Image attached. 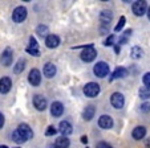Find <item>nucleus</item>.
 <instances>
[{
  "label": "nucleus",
  "mask_w": 150,
  "mask_h": 148,
  "mask_svg": "<svg viewBox=\"0 0 150 148\" xmlns=\"http://www.w3.org/2000/svg\"><path fill=\"white\" fill-rule=\"evenodd\" d=\"M97 56V51L93 48V45H86L81 53V60L85 62H92Z\"/></svg>",
  "instance_id": "nucleus-1"
},
{
  "label": "nucleus",
  "mask_w": 150,
  "mask_h": 148,
  "mask_svg": "<svg viewBox=\"0 0 150 148\" xmlns=\"http://www.w3.org/2000/svg\"><path fill=\"white\" fill-rule=\"evenodd\" d=\"M130 33H132V31L130 29H127V31H125L124 32V34H122V37L120 39V41H118V45H122V44H125V42L127 41V39L130 37Z\"/></svg>",
  "instance_id": "nucleus-27"
},
{
  "label": "nucleus",
  "mask_w": 150,
  "mask_h": 148,
  "mask_svg": "<svg viewBox=\"0 0 150 148\" xmlns=\"http://www.w3.org/2000/svg\"><path fill=\"white\" fill-rule=\"evenodd\" d=\"M112 19H113V15L109 11H102L101 15H100V20H101V22H104V24H108L109 21H112Z\"/></svg>",
  "instance_id": "nucleus-21"
},
{
  "label": "nucleus",
  "mask_w": 150,
  "mask_h": 148,
  "mask_svg": "<svg viewBox=\"0 0 150 148\" xmlns=\"http://www.w3.org/2000/svg\"><path fill=\"white\" fill-rule=\"evenodd\" d=\"M114 41H116V36H114V34H110L108 39L105 40V45H106V46H113Z\"/></svg>",
  "instance_id": "nucleus-29"
},
{
  "label": "nucleus",
  "mask_w": 150,
  "mask_h": 148,
  "mask_svg": "<svg viewBox=\"0 0 150 148\" xmlns=\"http://www.w3.org/2000/svg\"><path fill=\"white\" fill-rule=\"evenodd\" d=\"M94 112H96L94 107L93 106H88L86 109L84 110V112H82V118H84L85 120H91L92 118L94 116Z\"/></svg>",
  "instance_id": "nucleus-20"
},
{
  "label": "nucleus",
  "mask_w": 150,
  "mask_h": 148,
  "mask_svg": "<svg viewBox=\"0 0 150 148\" xmlns=\"http://www.w3.org/2000/svg\"><path fill=\"white\" fill-rule=\"evenodd\" d=\"M17 131L21 134V136H23L25 140L32 139V136H33V132H32L31 127H29L28 124H25V123H21V124L17 127Z\"/></svg>",
  "instance_id": "nucleus-9"
},
{
  "label": "nucleus",
  "mask_w": 150,
  "mask_h": 148,
  "mask_svg": "<svg viewBox=\"0 0 150 148\" xmlns=\"http://www.w3.org/2000/svg\"><path fill=\"white\" fill-rule=\"evenodd\" d=\"M11 87H12V81L8 77H3L0 79V93L1 94H7L11 90Z\"/></svg>",
  "instance_id": "nucleus-12"
},
{
  "label": "nucleus",
  "mask_w": 150,
  "mask_h": 148,
  "mask_svg": "<svg viewBox=\"0 0 150 148\" xmlns=\"http://www.w3.org/2000/svg\"><path fill=\"white\" fill-rule=\"evenodd\" d=\"M110 103L114 109H122L125 105V98L121 93H113L110 97Z\"/></svg>",
  "instance_id": "nucleus-6"
},
{
  "label": "nucleus",
  "mask_w": 150,
  "mask_h": 148,
  "mask_svg": "<svg viewBox=\"0 0 150 148\" xmlns=\"http://www.w3.org/2000/svg\"><path fill=\"white\" fill-rule=\"evenodd\" d=\"M4 126V115L0 112V128Z\"/></svg>",
  "instance_id": "nucleus-36"
},
{
  "label": "nucleus",
  "mask_w": 150,
  "mask_h": 148,
  "mask_svg": "<svg viewBox=\"0 0 150 148\" xmlns=\"http://www.w3.org/2000/svg\"><path fill=\"white\" fill-rule=\"evenodd\" d=\"M144 85L146 87H150V73H146L144 76Z\"/></svg>",
  "instance_id": "nucleus-32"
},
{
  "label": "nucleus",
  "mask_w": 150,
  "mask_h": 148,
  "mask_svg": "<svg viewBox=\"0 0 150 148\" xmlns=\"http://www.w3.org/2000/svg\"><path fill=\"white\" fill-rule=\"evenodd\" d=\"M84 94L89 98H94L100 94V85L96 82H89L84 86Z\"/></svg>",
  "instance_id": "nucleus-2"
},
{
  "label": "nucleus",
  "mask_w": 150,
  "mask_h": 148,
  "mask_svg": "<svg viewBox=\"0 0 150 148\" xmlns=\"http://www.w3.org/2000/svg\"><path fill=\"white\" fill-rule=\"evenodd\" d=\"M133 137L134 139H137V140H141L142 137L146 135V128L145 127H142V126H138V127H136V128L133 130Z\"/></svg>",
  "instance_id": "nucleus-19"
},
{
  "label": "nucleus",
  "mask_w": 150,
  "mask_h": 148,
  "mask_svg": "<svg viewBox=\"0 0 150 148\" xmlns=\"http://www.w3.org/2000/svg\"><path fill=\"white\" fill-rule=\"evenodd\" d=\"M93 73L100 78H104V77L108 76L109 73V65L105 64V62H97L93 67Z\"/></svg>",
  "instance_id": "nucleus-3"
},
{
  "label": "nucleus",
  "mask_w": 150,
  "mask_h": 148,
  "mask_svg": "<svg viewBox=\"0 0 150 148\" xmlns=\"http://www.w3.org/2000/svg\"><path fill=\"white\" fill-rule=\"evenodd\" d=\"M141 111L142 112H149L150 111V103H149V102H146V103H142Z\"/></svg>",
  "instance_id": "nucleus-34"
},
{
  "label": "nucleus",
  "mask_w": 150,
  "mask_h": 148,
  "mask_svg": "<svg viewBox=\"0 0 150 148\" xmlns=\"http://www.w3.org/2000/svg\"><path fill=\"white\" fill-rule=\"evenodd\" d=\"M54 74H56V66L52 62L44 65V76L47 78H52V77H54Z\"/></svg>",
  "instance_id": "nucleus-16"
},
{
  "label": "nucleus",
  "mask_w": 150,
  "mask_h": 148,
  "mask_svg": "<svg viewBox=\"0 0 150 148\" xmlns=\"http://www.w3.org/2000/svg\"><path fill=\"white\" fill-rule=\"evenodd\" d=\"M28 81L32 86H39L40 82H41V74L37 69H32L29 72V76H28Z\"/></svg>",
  "instance_id": "nucleus-8"
},
{
  "label": "nucleus",
  "mask_w": 150,
  "mask_h": 148,
  "mask_svg": "<svg viewBox=\"0 0 150 148\" xmlns=\"http://www.w3.org/2000/svg\"><path fill=\"white\" fill-rule=\"evenodd\" d=\"M12 60H13V52H12L11 48H7L6 51L1 53V57H0V61L4 66H9L12 64Z\"/></svg>",
  "instance_id": "nucleus-7"
},
{
  "label": "nucleus",
  "mask_w": 150,
  "mask_h": 148,
  "mask_svg": "<svg viewBox=\"0 0 150 148\" xmlns=\"http://www.w3.org/2000/svg\"><path fill=\"white\" fill-rule=\"evenodd\" d=\"M12 140H13V142H16V143H25L27 142V140L21 136V134H20L17 130H15V131L12 132Z\"/></svg>",
  "instance_id": "nucleus-23"
},
{
  "label": "nucleus",
  "mask_w": 150,
  "mask_h": 148,
  "mask_svg": "<svg viewBox=\"0 0 150 148\" xmlns=\"http://www.w3.org/2000/svg\"><path fill=\"white\" fill-rule=\"evenodd\" d=\"M124 25H125V17H124V16H121V17H120L118 24H117V25L114 27V31H116V32H120L122 28H124Z\"/></svg>",
  "instance_id": "nucleus-28"
},
{
  "label": "nucleus",
  "mask_w": 150,
  "mask_h": 148,
  "mask_svg": "<svg viewBox=\"0 0 150 148\" xmlns=\"http://www.w3.org/2000/svg\"><path fill=\"white\" fill-rule=\"evenodd\" d=\"M27 52H28L29 54H32V56H39L40 54V52H39V49H33V48H27Z\"/></svg>",
  "instance_id": "nucleus-33"
},
{
  "label": "nucleus",
  "mask_w": 150,
  "mask_h": 148,
  "mask_svg": "<svg viewBox=\"0 0 150 148\" xmlns=\"http://www.w3.org/2000/svg\"><path fill=\"white\" fill-rule=\"evenodd\" d=\"M56 132H57V130L54 128L53 126H49L48 128H47V132H45V135H47V136H52V135H54V134H56Z\"/></svg>",
  "instance_id": "nucleus-30"
},
{
  "label": "nucleus",
  "mask_w": 150,
  "mask_h": 148,
  "mask_svg": "<svg viewBox=\"0 0 150 148\" xmlns=\"http://www.w3.org/2000/svg\"><path fill=\"white\" fill-rule=\"evenodd\" d=\"M27 19V8L25 7H17L12 13V20L15 22H23Z\"/></svg>",
  "instance_id": "nucleus-4"
},
{
  "label": "nucleus",
  "mask_w": 150,
  "mask_h": 148,
  "mask_svg": "<svg viewBox=\"0 0 150 148\" xmlns=\"http://www.w3.org/2000/svg\"><path fill=\"white\" fill-rule=\"evenodd\" d=\"M127 76V70L125 69V67H117L116 70L113 72V74H112V81L113 79H117V78H124V77H126Z\"/></svg>",
  "instance_id": "nucleus-18"
},
{
  "label": "nucleus",
  "mask_w": 150,
  "mask_h": 148,
  "mask_svg": "<svg viewBox=\"0 0 150 148\" xmlns=\"http://www.w3.org/2000/svg\"><path fill=\"white\" fill-rule=\"evenodd\" d=\"M29 48H33V49H39L37 41H36V39H33V37H29Z\"/></svg>",
  "instance_id": "nucleus-31"
},
{
  "label": "nucleus",
  "mask_w": 150,
  "mask_h": 148,
  "mask_svg": "<svg viewBox=\"0 0 150 148\" xmlns=\"http://www.w3.org/2000/svg\"><path fill=\"white\" fill-rule=\"evenodd\" d=\"M62 112H64V106H62V103H60V102H53V103L51 105V114L53 115V116H60V115H62Z\"/></svg>",
  "instance_id": "nucleus-14"
},
{
  "label": "nucleus",
  "mask_w": 150,
  "mask_h": 148,
  "mask_svg": "<svg viewBox=\"0 0 150 148\" xmlns=\"http://www.w3.org/2000/svg\"><path fill=\"white\" fill-rule=\"evenodd\" d=\"M147 19L150 20V7H149V8H147Z\"/></svg>",
  "instance_id": "nucleus-38"
},
{
  "label": "nucleus",
  "mask_w": 150,
  "mask_h": 148,
  "mask_svg": "<svg viewBox=\"0 0 150 148\" xmlns=\"http://www.w3.org/2000/svg\"><path fill=\"white\" fill-rule=\"evenodd\" d=\"M37 34L39 36H41V37H48V27H45L44 24H41V25H39L37 27Z\"/></svg>",
  "instance_id": "nucleus-25"
},
{
  "label": "nucleus",
  "mask_w": 150,
  "mask_h": 148,
  "mask_svg": "<svg viewBox=\"0 0 150 148\" xmlns=\"http://www.w3.org/2000/svg\"><path fill=\"white\" fill-rule=\"evenodd\" d=\"M33 106L39 111H44L47 109V98L42 95H35L33 97Z\"/></svg>",
  "instance_id": "nucleus-10"
},
{
  "label": "nucleus",
  "mask_w": 150,
  "mask_h": 148,
  "mask_svg": "<svg viewBox=\"0 0 150 148\" xmlns=\"http://www.w3.org/2000/svg\"><path fill=\"white\" fill-rule=\"evenodd\" d=\"M97 148H113L110 144H108V143L105 142H100L98 144H97Z\"/></svg>",
  "instance_id": "nucleus-35"
},
{
  "label": "nucleus",
  "mask_w": 150,
  "mask_h": 148,
  "mask_svg": "<svg viewBox=\"0 0 150 148\" xmlns=\"http://www.w3.org/2000/svg\"><path fill=\"white\" fill-rule=\"evenodd\" d=\"M48 148H56V147H54V145H49Z\"/></svg>",
  "instance_id": "nucleus-39"
},
{
  "label": "nucleus",
  "mask_w": 150,
  "mask_h": 148,
  "mask_svg": "<svg viewBox=\"0 0 150 148\" xmlns=\"http://www.w3.org/2000/svg\"><path fill=\"white\" fill-rule=\"evenodd\" d=\"M81 142L84 143V144H86V143H88V139H86V136H82L81 137Z\"/></svg>",
  "instance_id": "nucleus-37"
},
{
  "label": "nucleus",
  "mask_w": 150,
  "mask_h": 148,
  "mask_svg": "<svg viewBox=\"0 0 150 148\" xmlns=\"http://www.w3.org/2000/svg\"><path fill=\"white\" fill-rule=\"evenodd\" d=\"M59 44H60V39L56 36V34H48V37L45 39V45L49 48V49L57 48Z\"/></svg>",
  "instance_id": "nucleus-13"
},
{
  "label": "nucleus",
  "mask_w": 150,
  "mask_h": 148,
  "mask_svg": "<svg viewBox=\"0 0 150 148\" xmlns=\"http://www.w3.org/2000/svg\"><path fill=\"white\" fill-rule=\"evenodd\" d=\"M69 144H71V142H69V139L67 136H60L54 142V147L56 148H69Z\"/></svg>",
  "instance_id": "nucleus-17"
},
{
  "label": "nucleus",
  "mask_w": 150,
  "mask_h": 148,
  "mask_svg": "<svg viewBox=\"0 0 150 148\" xmlns=\"http://www.w3.org/2000/svg\"><path fill=\"white\" fill-rule=\"evenodd\" d=\"M132 9H133V13L136 15V16H144L147 12L146 1H144V0H141V1H134Z\"/></svg>",
  "instance_id": "nucleus-5"
},
{
  "label": "nucleus",
  "mask_w": 150,
  "mask_h": 148,
  "mask_svg": "<svg viewBox=\"0 0 150 148\" xmlns=\"http://www.w3.org/2000/svg\"><path fill=\"white\" fill-rule=\"evenodd\" d=\"M142 56H144V51H142L139 46H133L132 48V57H133L134 60L141 58Z\"/></svg>",
  "instance_id": "nucleus-22"
},
{
  "label": "nucleus",
  "mask_w": 150,
  "mask_h": 148,
  "mask_svg": "<svg viewBox=\"0 0 150 148\" xmlns=\"http://www.w3.org/2000/svg\"><path fill=\"white\" fill-rule=\"evenodd\" d=\"M0 148H7V147H6V145H1V147H0Z\"/></svg>",
  "instance_id": "nucleus-40"
},
{
  "label": "nucleus",
  "mask_w": 150,
  "mask_h": 148,
  "mask_svg": "<svg viewBox=\"0 0 150 148\" xmlns=\"http://www.w3.org/2000/svg\"><path fill=\"white\" fill-rule=\"evenodd\" d=\"M98 126L105 130L112 128L113 127V119H112V116H109V115H101L98 119Z\"/></svg>",
  "instance_id": "nucleus-11"
},
{
  "label": "nucleus",
  "mask_w": 150,
  "mask_h": 148,
  "mask_svg": "<svg viewBox=\"0 0 150 148\" xmlns=\"http://www.w3.org/2000/svg\"><path fill=\"white\" fill-rule=\"evenodd\" d=\"M72 126H71V123L67 122V120H64V122L60 123V126H59V131L62 134V136H68V135L72 134Z\"/></svg>",
  "instance_id": "nucleus-15"
},
{
  "label": "nucleus",
  "mask_w": 150,
  "mask_h": 148,
  "mask_svg": "<svg viewBox=\"0 0 150 148\" xmlns=\"http://www.w3.org/2000/svg\"><path fill=\"white\" fill-rule=\"evenodd\" d=\"M139 97L142 98V99H147V98H150V87H141L139 89Z\"/></svg>",
  "instance_id": "nucleus-26"
},
{
  "label": "nucleus",
  "mask_w": 150,
  "mask_h": 148,
  "mask_svg": "<svg viewBox=\"0 0 150 148\" xmlns=\"http://www.w3.org/2000/svg\"><path fill=\"white\" fill-rule=\"evenodd\" d=\"M24 65H25V61H24L23 58H21V60H19V61H17V64H16V66L13 67V72L16 73V74H19V73H21V72H23V70H24V67H25V66H24Z\"/></svg>",
  "instance_id": "nucleus-24"
}]
</instances>
